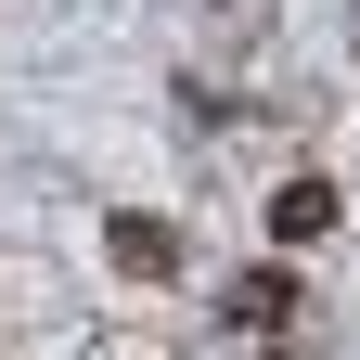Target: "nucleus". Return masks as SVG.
I'll list each match as a JSON object with an SVG mask.
<instances>
[{"instance_id":"1","label":"nucleus","mask_w":360,"mask_h":360,"mask_svg":"<svg viewBox=\"0 0 360 360\" xmlns=\"http://www.w3.org/2000/svg\"><path fill=\"white\" fill-rule=\"evenodd\" d=\"M219 322H245V335H283V322H296V270H283V257L232 270V283H219Z\"/></svg>"},{"instance_id":"2","label":"nucleus","mask_w":360,"mask_h":360,"mask_svg":"<svg viewBox=\"0 0 360 360\" xmlns=\"http://www.w3.org/2000/svg\"><path fill=\"white\" fill-rule=\"evenodd\" d=\"M103 257L129 270V283H167V270H180V219H155V206H129V219H103Z\"/></svg>"},{"instance_id":"3","label":"nucleus","mask_w":360,"mask_h":360,"mask_svg":"<svg viewBox=\"0 0 360 360\" xmlns=\"http://www.w3.org/2000/svg\"><path fill=\"white\" fill-rule=\"evenodd\" d=\"M322 232H335V180H283V193H270V245L296 257V245H322Z\"/></svg>"}]
</instances>
